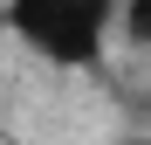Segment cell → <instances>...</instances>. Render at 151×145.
I'll list each match as a JSON object with an SVG mask.
<instances>
[{"label": "cell", "mask_w": 151, "mask_h": 145, "mask_svg": "<svg viewBox=\"0 0 151 145\" xmlns=\"http://www.w3.org/2000/svg\"><path fill=\"white\" fill-rule=\"evenodd\" d=\"M7 21L35 55L62 69H89L103 55L110 21H124V0H7Z\"/></svg>", "instance_id": "cell-1"}, {"label": "cell", "mask_w": 151, "mask_h": 145, "mask_svg": "<svg viewBox=\"0 0 151 145\" xmlns=\"http://www.w3.org/2000/svg\"><path fill=\"white\" fill-rule=\"evenodd\" d=\"M124 35L151 48V0H124Z\"/></svg>", "instance_id": "cell-2"}, {"label": "cell", "mask_w": 151, "mask_h": 145, "mask_svg": "<svg viewBox=\"0 0 151 145\" xmlns=\"http://www.w3.org/2000/svg\"><path fill=\"white\" fill-rule=\"evenodd\" d=\"M124 145H151V138H124Z\"/></svg>", "instance_id": "cell-3"}]
</instances>
